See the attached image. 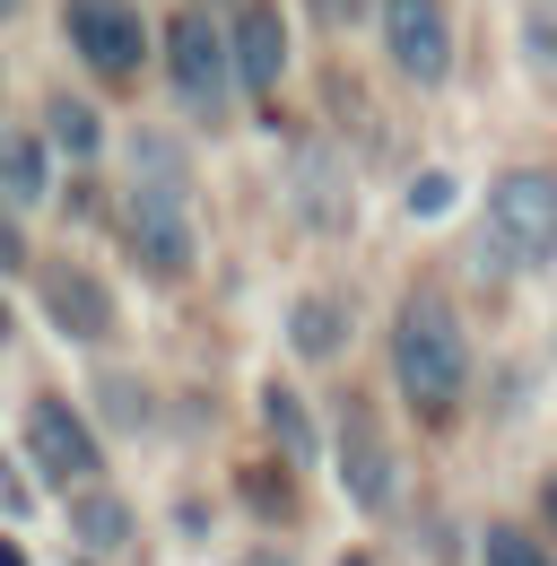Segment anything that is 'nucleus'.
Returning a JSON list of instances; mask_svg holds the SVG:
<instances>
[{
  "mask_svg": "<svg viewBox=\"0 0 557 566\" xmlns=\"http://www.w3.org/2000/svg\"><path fill=\"white\" fill-rule=\"evenodd\" d=\"M132 262L148 280H183L192 271V201L132 192Z\"/></svg>",
  "mask_w": 557,
  "mask_h": 566,
  "instance_id": "nucleus-6",
  "label": "nucleus"
},
{
  "mask_svg": "<svg viewBox=\"0 0 557 566\" xmlns=\"http://www.w3.org/2000/svg\"><path fill=\"white\" fill-rule=\"evenodd\" d=\"M105 401H114V419H139V410H148V401H139L123 375H105Z\"/></svg>",
  "mask_w": 557,
  "mask_h": 566,
  "instance_id": "nucleus-20",
  "label": "nucleus"
},
{
  "mask_svg": "<svg viewBox=\"0 0 557 566\" xmlns=\"http://www.w3.org/2000/svg\"><path fill=\"white\" fill-rule=\"evenodd\" d=\"M340 480H348V496H357L366 514L392 505V453H383V436H375L366 410H348V427H340Z\"/></svg>",
  "mask_w": 557,
  "mask_h": 566,
  "instance_id": "nucleus-10",
  "label": "nucleus"
},
{
  "mask_svg": "<svg viewBox=\"0 0 557 566\" xmlns=\"http://www.w3.org/2000/svg\"><path fill=\"white\" fill-rule=\"evenodd\" d=\"M0 9H18V0H0Z\"/></svg>",
  "mask_w": 557,
  "mask_h": 566,
  "instance_id": "nucleus-25",
  "label": "nucleus"
},
{
  "mask_svg": "<svg viewBox=\"0 0 557 566\" xmlns=\"http://www.w3.org/2000/svg\"><path fill=\"white\" fill-rule=\"evenodd\" d=\"M235 71L253 96H278V71H287V27H278V0H244L235 18Z\"/></svg>",
  "mask_w": 557,
  "mask_h": 566,
  "instance_id": "nucleus-9",
  "label": "nucleus"
},
{
  "mask_svg": "<svg viewBox=\"0 0 557 566\" xmlns=\"http://www.w3.org/2000/svg\"><path fill=\"white\" fill-rule=\"evenodd\" d=\"M70 523H78V541H87V549H123V541H132V505H123V496H78V514H70Z\"/></svg>",
  "mask_w": 557,
  "mask_h": 566,
  "instance_id": "nucleus-13",
  "label": "nucleus"
},
{
  "mask_svg": "<svg viewBox=\"0 0 557 566\" xmlns=\"http://www.w3.org/2000/svg\"><path fill=\"white\" fill-rule=\"evenodd\" d=\"M132 192H166V201H192V157L166 132H132Z\"/></svg>",
  "mask_w": 557,
  "mask_h": 566,
  "instance_id": "nucleus-11",
  "label": "nucleus"
},
{
  "mask_svg": "<svg viewBox=\"0 0 557 566\" xmlns=\"http://www.w3.org/2000/svg\"><path fill=\"white\" fill-rule=\"evenodd\" d=\"M0 566H27V558H18V549H9V541H0Z\"/></svg>",
  "mask_w": 557,
  "mask_h": 566,
  "instance_id": "nucleus-22",
  "label": "nucleus"
},
{
  "mask_svg": "<svg viewBox=\"0 0 557 566\" xmlns=\"http://www.w3.org/2000/svg\"><path fill=\"white\" fill-rule=\"evenodd\" d=\"M340 332H348V314L332 305V296H305L296 323H287V340H296L305 357H332V349H340Z\"/></svg>",
  "mask_w": 557,
  "mask_h": 566,
  "instance_id": "nucleus-14",
  "label": "nucleus"
},
{
  "mask_svg": "<svg viewBox=\"0 0 557 566\" xmlns=\"http://www.w3.org/2000/svg\"><path fill=\"white\" fill-rule=\"evenodd\" d=\"M27 453H35V471L53 480V489H87L96 480V436H87V419L70 410V401H35L27 410Z\"/></svg>",
  "mask_w": 557,
  "mask_h": 566,
  "instance_id": "nucleus-4",
  "label": "nucleus"
},
{
  "mask_svg": "<svg viewBox=\"0 0 557 566\" xmlns=\"http://www.w3.org/2000/svg\"><path fill=\"white\" fill-rule=\"evenodd\" d=\"M392 375H401V392H410L427 419H444V410L462 401L471 340H462V323H453L435 296H410V305H401V323H392Z\"/></svg>",
  "mask_w": 557,
  "mask_h": 566,
  "instance_id": "nucleus-1",
  "label": "nucleus"
},
{
  "mask_svg": "<svg viewBox=\"0 0 557 566\" xmlns=\"http://www.w3.org/2000/svg\"><path fill=\"white\" fill-rule=\"evenodd\" d=\"M487 227H496V262H514V271L557 262V175L514 166V175L487 192Z\"/></svg>",
  "mask_w": 557,
  "mask_h": 566,
  "instance_id": "nucleus-2",
  "label": "nucleus"
},
{
  "mask_svg": "<svg viewBox=\"0 0 557 566\" xmlns=\"http://www.w3.org/2000/svg\"><path fill=\"white\" fill-rule=\"evenodd\" d=\"M444 201H453V184H444V175H427V184H418V192H410V210H418V218H435V210H444Z\"/></svg>",
  "mask_w": 557,
  "mask_h": 566,
  "instance_id": "nucleus-18",
  "label": "nucleus"
},
{
  "mask_svg": "<svg viewBox=\"0 0 557 566\" xmlns=\"http://www.w3.org/2000/svg\"><path fill=\"white\" fill-rule=\"evenodd\" d=\"M314 18H323V27H357V18H366V0H314Z\"/></svg>",
  "mask_w": 557,
  "mask_h": 566,
  "instance_id": "nucleus-21",
  "label": "nucleus"
},
{
  "mask_svg": "<svg viewBox=\"0 0 557 566\" xmlns=\"http://www.w3.org/2000/svg\"><path fill=\"white\" fill-rule=\"evenodd\" d=\"M166 62H175V87H183V105H227V35L209 27L201 9L192 18H175L166 27Z\"/></svg>",
  "mask_w": 557,
  "mask_h": 566,
  "instance_id": "nucleus-7",
  "label": "nucleus"
},
{
  "mask_svg": "<svg viewBox=\"0 0 557 566\" xmlns=\"http://www.w3.org/2000/svg\"><path fill=\"white\" fill-rule=\"evenodd\" d=\"M480 558H487V566H557L549 549H540V541H532V532H523V523H487Z\"/></svg>",
  "mask_w": 557,
  "mask_h": 566,
  "instance_id": "nucleus-16",
  "label": "nucleus"
},
{
  "mask_svg": "<svg viewBox=\"0 0 557 566\" xmlns=\"http://www.w3.org/2000/svg\"><path fill=\"white\" fill-rule=\"evenodd\" d=\"M0 340H9V305H0Z\"/></svg>",
  "mask_w": 557,
  "mask_h": 566,
  "instance_id": "nucleus-23",
  "label": "nucleus"
},
{
  "mask_svg": "<svg viewBox=\"0 0 557 566\" xmlns=\"http://www.w3.org/2000/svg\"><path fill=\"white\" fill-rule=\"evenodd\" d=\"M53 140H62L70 157H96V114H87L78 96H53Z\"/></svg>",
  "mask_w": 557,
  "mask_h": 566,
  "instance_id": "nucleus-17",
  "label": "nucleus"
},
{
  "mask_svg": "<svg viewBox=\"0 0 557 566\" xmlns=\"http://www.w3.org/2000/svg\"><path fill=\"white\" fill-rule=\"evenodd\" d=\"M44 314H53L62 340H105V332H114V296H105L96 271H78V262H53V271H44Z\"/></svg>",
  "mask_w": 557,
  "mask_h": 566,
  "instance_id": "nucleus-8",
  "label": "nucleus"
},
{
  "mask_svg": "<svg viewBox=\"0 0 557 566\" xmlns=\"http://www.w3.org/2000/svg\"><path fill=\"white\" fill-rule=\"evenodd\" d=\"M62 35L78 44V62L96 78H132L139 53H148L139 0H62Z\"/></svg>",
  "mask_w": 557,
  "mask_h": 566,
  "instance_id": "nucleus-3",
  "label": "nucleus"
},
{
  "mask_svg": "<svg viewBox=\"0 0 557 566\" xmlns=\"http://www.w3.org/2000/svg\"><path fill=\"white\" fill-rule=\"evenodd\" d=\"M44 184H53L44 175V148L27 140V132H0V192L9 201H44Z\"/></svg>",
  "mask_w": 557,
  "mask_h": 566,
  "instance_id": "nucleus-12",
  "label": "nucleus"
},
{
  "mask_svg": "<svg viewBox=\"0 0 557 566\" xmlns=\"http://www.w3.org/2000/svg\"><path fill=\"white\" fill-rule=\"evenodd\" d=\"M18 262H27V235H18V218L0 210V271H18Z\"/></svg>",
  "mask_w": 557,
  "mask_h": 566,
  "instance_id": "nucleus-19",
  "label": "nucleus"
},
{
  "mask_svg": "<svg viewBox=\"0 0 557 566\" xmlns=\"http://www.w3.org/2000/svg\"><path fill=\"white\" fill-rule=\"evenodd\" d=\"M383 44H392V62L418 87H435L453 71V18H444V0H383Z\"/></svg>",
  "mask_w": 557,
  "mask_h": 566,
  "instance_id": "nucleus-5",
  "label": "nucleus"
},
{
  "mask_svg": "<svg viewBox=\"0 0 557 566\" xmlns=\"http://www.w3.org/2000/svg\"><path fill=\"white\" fill-rule=\"evenodd\" d=\"M549 514H557V480H549Z\"/></svg>",
  "mask_w": 557,
  "mask_h": 566,
  "instance_id": "nucleus-24",
  "label": "nucleus"
},
{
  "mask_svg": "<svg viewBox=\"0 0 557 566\" xmlns=\"http://www.w3.org/2000/svg\"><path fill=\"white\" fill-rule=\"evenodd\" d=\"M262 419H271L278 453H314V419H305V401H296L287 384H271V392H262Z\"/></svg>",
  "mask_w": 557,
  "mask_h": 566,
  "instance_id": "nucleus-15",
  "label": "nucleus"
}]
</instances>
